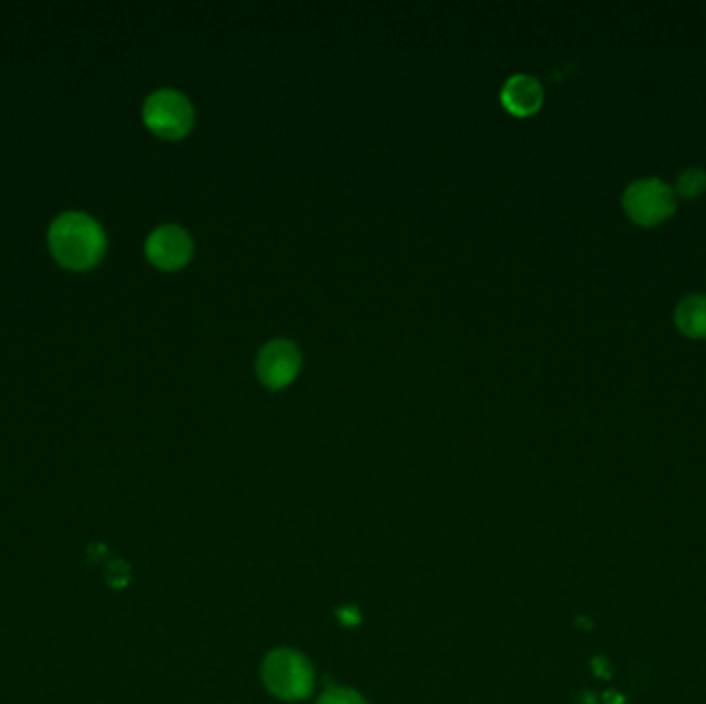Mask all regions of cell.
<instances>
[{
	"label": "cell",
	"instance_id": "9",
	"mask_svg": "<svg viewBox=\"0 0 706 704\" xmlns=\"http://www.w3.org/2000/svg\"><path fill=\"white\" fill-rule=\"evenodd\" d=\"M706 191V172L700 168H688L684 170L677 182H675V192L682 199H698Z\"/></svg>",
	"mask_w": 706,
	"mask_h": 704
},
{
	"label": "cell",
	"instance_id": "6",
	"mask_svg": "<svg viewBox=\"0 0 706 704\" xmlns=\"http://www.w3.org/2000/svg\"><path fill=\"white\" fill-rule=\"evenodd\" d=\"M193 250L191 234L180 225H161L151 232L145 244L147 258L165 271L182 269L191 260Z\"/></svg>",
	"mask_w": 706,
	"mask_h": 704
},
{
	"label": "cell",
	"instance_id": "2",
	"mask_svg": "<svg viewBox=\"0 0 706 704\" xmlns=\"http://www.w3.org/2000/svg\"><path fill=\"white\" fill-rule=\"evenodd\" d=\"M263 684L279 701H304L312 690L317 675L312 663L296 649H275L265 657L263 668Z\"/></svg>",
	"mask_w": 706,
	"mask_h": 704
},
{
	"label": "cell",
	"instance_id": "8",
	"mask_svg": "<svg viewBox=\"0 0 706 704\" xmlns=\"http://www.w3.org/2000/svg\"><path fill=\"white\" fill-rule=\"evenodd\" d=\"M675 327L682 335L706 339V296L692 294L675 308Z\"/></svg>",
	"mask_w": 706,
	"mask_h": 704
},
{
	"label": "cell",
	"instance_id": "5",
	"mask_svg": "<svg viewBox=\"0 0 706 704\" xmlns=\"http://www.w3.org/2000/svg\"><path fill=\"white\" fill-rule=\"evenodd\" d=\"M257 376L271 391L293 383L302 370V353L291 339H271L257 353Z\"/></svg>",
	"mask_w": 706,
	"mask_h": 704
},
{
	"label": "cell",
	"instance_id": "4",
	"mask_svg": "<svg viewBox=\"0 0 706 704\" xmlns=\"http://www.w3.org/2000/svg\"><path fill=\"white\" fill-rule=\"evenodd\" d=\"M143 120L161 139H182L193 128V104L182 92L158 89L145 99Z\"/></svg>",
	"mask_w": 706,
	"mask_h": 704
},
{
	"label": "cell",
	"instance_id": "7",
	"mask_svg": "<svg viewBox=\"0 0 706 704\" xmlns=\"http://www.w3.org/2000/svg\"><path fill=\"white\" fill-rule=\"evenodd\" d=\"M500 102L513 116L527 118L539 113V108L544 106V87L535 77L518 73L504 81L500 89Z\"/></svg>",
	"mask_w": 706,
	"mask_h": 704
},
{
	"label": "cell",
	"instance_id": "3",
	"mask_svg": "<svg viewBox=\"0 0 706 704\" xmlns=\"http://www.w3.org/2000/svg\"><path fill=\"white\" fill-rule=\"evenodd\" d=\"M622 207L634 224L655 227L674 215L677 199L674 189L661 178H641L624 191Z\"/></svg>",
	"mask_w": 706,
	"mask_h": 704
},
{
	"label": "cell",
	"instance_id": "1",
	"mask_svg": "<svg viewBox=\"0 0 706 704\" xmlns=\"http://www.w3.org/2000/svg\"><path fill=\"white\" fill-rule=\"evenodd\" d=\"M50 248L66 269H92L106 253V236L85 213H65L50 227Z\"/></svg>",
	"mask_w": 706,
	"mask_h": 704
},
{
	"label": "cell",
	"instance_id": "10",
	"mask_svg": "<svg viewBox=\"0 0 706 704\" xmlns=\"http://www.w3.org/2000/svg\"><path fill=\"white\" fill-rule=\"evenodd\" d=\"M317 704H368L364 701V696L360 692H355L352 689H343V686H335V689H329L327 692H322L321 698L317 701Z\"/></svg>",
	"mask_w": 706,
	"mask_h": 704
}]
</instances>
